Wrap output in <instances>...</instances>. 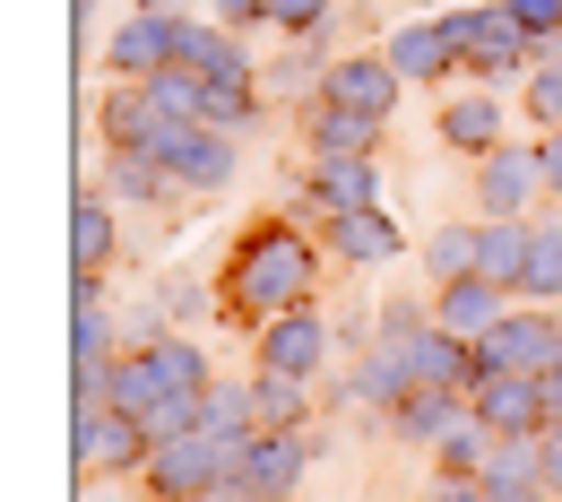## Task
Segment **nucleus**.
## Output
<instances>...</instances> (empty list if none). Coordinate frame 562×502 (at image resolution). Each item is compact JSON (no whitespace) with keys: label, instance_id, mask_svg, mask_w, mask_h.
Listing matches in <instances>:
<instances>
[{"label":"nucleus","instance_id":"f257e3e1","mask_svg":"<svg viewBox=\"0 0 562 502\" xmlns=\"http://www.w3.org/2000/svg\"><path fill=\"white\" fill-rule=\"evenodd\" d=\"M312 243L285 225V216H260L243 243H234V260H225V312L234 321H278V312H294V303H312Z\"/></svg>","mask_w":562,"mask_h":502},{"label":"nucleus","instance_id":"f03ea898","mask_svg":"<svg viewBox=\"0 0 562 502\" xmlns=\"http://www.w3.org/2000/svg\"><path fill=\"white\" fill-rule=\"evenodd\" d=\"M243 450H251V433H182V442H156L147 450V494L156 502H209V486L225 477H243Z\"/></svg>","mask_w":562,"mask_h":502},{"label":"nucleus","instance_id":"7ed1b4c3","mask_svg":"<svg viewBox=\"0 0 562 502\" xmlns=\"http://www.w3.org/2000/svg\"><path fill=\"white\" fill-rule=\"evenodd\" d=\"M450 35H459V70H476V78H510L537 53V35H528L510 9H459Z\"/></svg>","mask_w":562,"mask_h":502},{"label":"nucleus","instance_id":"20e7f679","mask_svg":"<svg viewBox=\"0 0 562 502\" xmlns=\"http://www.w3.org/2000/svg\"><path fill=\"white\" fill-rule=\"evenodd\" d=\"M173 131H182V113H173L147 78H131L122 96H104V140H113V156H165Z\"/></svg>","mask_w":562,"mask_h":502},{"label":"nucleus","instance_id":"39448f33","mask_svg":"<svg viewBox=\"0 0 562 502\" xmlns=\"http://www.w3.org/2000/svg\"><path fill=\"white\" fill-rule=\"evenodd\" d=\"M554 356H562V330L546 312H502L476 338V372H546Z\"/></svg>","mask_w":562,"mask_h":502},{"label":"nucleus","instance_id":"423d86ee","mask_svg":"<svg viewBox=\"0 0 562 502\" xmlns=\"http://www.w3.org/2000/svg\"><path fill=\"white\" fill-rule=\"evenodd\" d=\"M546 191V165H537V147H519V140H502L493 156H476V209L493 216H519L528 200Z\"/></svg>","mask_w":562,"mask_h":502},{"label":"nucleus","instance_id":"0eeeda50","mask_svg":"<svg viewBox=\"0 0 562 502\" xmlns=\"http://www.w3.org/2000/svg\"><path fill=\"white\" fill-rule=\"evenodd\" d=\"M468 408H476L493 433H546V390H537V372H476V381H468Z\"/></svg>","mask_w":562,"mask_h":502},{"label":"nucleus","instance_id":"6e6552de","mask_svg":"<svg viewBox=\"0 0 562 502\" xmlns=\"http://www.w3.org/2000/svg\"><path fill=\"white\" fill-rule=\"evenodd\" d=\"M329 356V330H321V312L312 303H294L278 321H260V372H294V381H312Z\"/></svg>","mask_w":562,"mask_h":502},{"label":"nucleus","instance_id":"1a4fd4ad","mask_svg":"<svg viewBox=\"0 0 562 502\" xmlns=\"http://www.w3.org/2000/svg\"><path fill=\"white\" fill-rule=\"evenodd\" d=\"M156 165H165L182 191H216V182L234 174V140H225V131H209V122H182V131L165 140V156H156Z\"/></svg>","mask_w":562,"mask_h":502},{"label":"nucleus","instance_id":"9d476101","mask_svg":"<svg viewBox=\"0 0 562 502\" xmlns=\"http://www.w3.org/2000/svg\"><path fill=\"white\" fill-rule=\"evenodd\" d=\"M182 26L191 18H165V9H139L122 35H113V70H131V78H156V70H173L182 62Z\"/></svg>","mask_w":562,"mask_h":502},{"label":"nucleus","instance_id":"9b49d317","mask_svg":"<svg viewBox=\"0 0 562 502\" xmlns=\"http://www.w3.org/2000/svg\"><path fill=\"white\" fill-rule=\"evenodd\" d=\"M303 468H312L303 425H294V433H251V450H243V486H251V494H269V502L294 494V486H303Z\"/></svg>","mask_w":562,"mask_h":502},{"label":"nucleus","instance_id":"f8f14e48","mask_svg":"<svg viewBox=\"0 0 562 502\" xmlns=\"http://www.w3.org/2000/svg\"><path fill=\"white\" fill-rule=\"evenodd\" d=\"M321 104H347V113L390 122V113H398V70H390V62H329V70H321Z\"/></svg>","mask_w":562,"mask_h":502},{"label":"nucleus","instance_id":"ddd939ff","mask_svg":"<svg viewBox=\"0 0 562 502\" xmlns=\"http://www.w3.org/2000/svg\"><path fill=\"white\" fill-rule=\"evenodd\" d=\"M312 209H321V216L381 209V174H372V156H321V165H312Z\"/></svg>","mask_w":562,"mask_h":502},{"label":"nucleus","instance_id":"4468645a","mask_svg":"<svg viewBox=\"0 0 562 502\" xmlns=\"http://www.w3.org/2000/svg\"><path fill=\"white\" fill-rule=\"evenodd\" d=\"M493 321H502V287L493 278H450V287L432 294V330H450V338H485Z\"/></svg>","mask_w":562,"mask_h":502},{"label":"nucleus","instance_id":"2eb2a0df","mask_svg":"<svg viewBox=\"0 0 562 502\" xmlns=\"http://www.w3.org/2000/svg\"><path fill=\"white\" fill-rule=\"evenodd\" d=\"M104 260H113V209H104V191H78V209H70V278H78V294H95Z\"/></svg>","mask_w":562,"mask_h":502},{"label":"nucleus","instance_id":"dca6fc26","mask_svg":"<svg viewBox=\"0 0 562 502\" xmlns=\"http://www.w3.org/2000/svg\"><path fill=\"white\" fill-rule=\"evenodd\" d=\"M173 70H191L200 87H251V62H243V44L225 26H182V62Z\"/></svg>","mask_w":562,"mask_h":502},{"label":"nucleus","instance_id":"f3484780","mask_svg":"<svg viewBox=\"0 0 562 502\" xmlns=\"http://www.w3.org/2000/svg\"><path fill=\"white\" fill-rule=\"evenodd\" d=\"M303 140H312V165H321V156H372V147H381V122H372V113H347V104H312V113H303Z\"/></svg>","mask_w":562,"mask_h":502},{"label":"nucleus","instance_id":"a211bd4d","mask_svg":"<svg viewBox=\"0 0 562 502\" xmlns=\"http://www.w3.org/2000/svg\"><path fill=\"white\" fill-rule=\"evenodd\" d=\"M390 70H398V78H450V70H459V35H450V18L390 35Z\"/></svg>","mask_w":562,"mask_h":502},{"label":"nucleus","instance_id":"6ab92c4d","mask_svg":"<svg viewBox=\"0 0 562 502\" xmlns=\"http://www.w3.org/2000/svg\"><path fill=\"white\" fill-rule=\"evenodd\" d=\"M147 450H156V442H147L139 416H104V425L78 433V468H104V477H113V468H147Z\"/></svg>","mask_w":562,"mask_h":502},{"label":"nucleus","instance_id":"aec40b11","mask_svg":"<svg viewBox=\"0 0 562 502\" xmlns=\"http://www.w3.org/2000/svg\"><path fill=\"white\" fill-rule=\"evenodd\" d=\"M459 416H468V390H441V381H416V390L390 408V425L407 433V442H441Z\"/></svg>","mask_w":562,"mask_h":502},{"label":"nucleus","instance_id":"412c9836","mask_svg":"<svg viewBox=\"0 0 562 502\" xmlns=\"http://www.w3.org/2000/svg\"><path fill=\"white\" fill-rule=\"evenodd\" d=\"M528 216H485V260H476V278H493V287L510 294L519 278H528Z\"/></svg>","mask_w":562,"mask_h":502},{"label":"nucleus","instance_id":"4be33fe9","mask_svg":"<svg viewBox=\"0 0 562 502\" xmlns=\"http://www.w3.org/2000/svg\"><path fill=\"white\" fill-rule=\"evenodd\" d=\"M441 140L459 147V156H493V147H502V104H493V96H459V104L441 113Z\"/></svg>","mask_w":562,"mask_h":502},{"label":"nucleus","instance_id":"5701e85b","mask_svg":"<svg viewBox=\"0 0 562 502\" xmlns=\"http://www.w3.org/2000/svg\"><path fill=\"white\" fill-rule=\"evenodd\" d=\"M329 252H347V260H390V252H398V225H390L381 209L329 216Z\"/></svg>","mask_w":562,"mask_h":502},{"label":"nucleus","instance_id":"b1692460","mask_svg":"<svg viewBox=\"0 0 562 502\" xmlns=\"http://www.w3.org/2000/svg\"><path fill=\"white\" fill-rule=\"evenodd\" d=\"M432 450H441V477H485V468H493V425L476 416V408H468V416L441 433Z\"/></svg>","mask_w":562,"mask_h":502},{"label":"nucleus","instance_id":"393cba45","mask_svg":"<svg viewBox=\"0 0 562 502\" xmlns=\"http://www.w3.org/2000/svg\"><path fill=\"white\" fill-rule=\"evenodd\" d=\"M173 390H165V372L147 356H131V364H113V416H156Z\"/></svg>","mask_w":562,"mask_h":502},{"label":"nucleus","instance_id":"a878e982","mask_svg":"<svg viewBox=\"0 0 562 502\" xmlns=\"http://www.w3.org/2000/svg\"><path fill=\"white\" fill-rule=\"evenodd\" d=\"M251 416H260V433H294L303 425V381L294 372H260L251 381Z\"/></svg>","mask_w":562,"mask_h":502},{"label":"nucleus","instance_id":"bb28decb","mask_svg":"<svg viewBox=\"0 0 562 502\" xmlns=\"http://www.w3.org/2000/svg\"><path fill=\"white\" fill-rule=\"evenodd\" d=\"M200 433H260L251 390H243V381H209V390H200Z\"/></svg>","mask_w":562,"mask_h":502},{"label":"nucleus","instance_id":"cd10ccee","mask_svg":"<svg viewBox=\"0 0 562 502\" xmlns=\"http://www.w3.org/2000/svg\"><path fill=\"white\" fill-rule=\"evenodd\" d=\"M519 294H528V303H554L562 294V225H537V234H528V278H519Z\"/></svg>","mask_w":562,"mask_h":502},{"label":"nucleus","instance_id":"c85d7f7f","mask_svg":"<svg viewBox=\"0 0 562 502\" xmlns=\"http://www.w3.org/2000/svg\"><path fill=\"white\" fill-rule=\"evenodd\" d=\"M476 260H485V225H441L432 234V278L450 287V278H476Z\"/></svg>","mask_w":562,"mask_h":502},{"label":"nucleus","instance_id":"c756f323","mask_svg":"<svg viewBox=\"0 0 562 502\" xmlns=\"http://www.w3.org/2000/svg\"><path fill=\"white\" fill-rule=\"evenodd\" d=\"M147 364L165 372V390H173V399H200V390H209V356H200V347H182V338L147 347Z\"/></svg>","mask_w":562,"mask_h":502},{"label":"nucleus","instance_id":"7c9ffc66","mask_svg":"<svg viewBox=\"0 0 562 502\" xmlns=\"http://www.w3.org/2000/svg\"><path fill=\"white\" fill-rule=\"evenodd\" d=\"M78 364H87V372L113 364V321L95 312V294H78Z\"/></svg>","mask_w":562,"mask_h":502},{"label":"nucleus","instance_id":"2f4dec72","mask_svg":"<svg viewBox=\"0 0 562 502\" xmlns=\"http://www.w3.org/2000/svg\"><path fill=\"white\" fill-rule=\"evenodd\" d=\"M528 113H537L546 131H562V62H554V70H537V78H528Z\"/></svg>","mask_w":562,"mask_h":502},{"label":"nucleus","instance_id":"473e14b6","mask_svg":"<svg viewBox=\"0 0 562 502\" xmlns=\"http://www.w3.org/2000/svg\"><path fill=\"white\" fill-rule=\"evenodd\" d=\"M269 18H278L285 35H312V26L329 18V0H269Z\"/></svg>","mask_w":562,"mask_h":502},{"label":"nucleus","instance_id":"72a5a7b5","mask_svg":"<svg viewBox=\"0 0 562 502\" xmlns=\"http://www.w3.org/2000/svg\"><path fill=\"white\" fill-rule=\"evenodd\" d=\"M502 9H510V18H519V26L537 35V44H546V35L562 26V0H502Z\"/></svg>","mask_w":562,"mask_h":502},{"label":"nucleus","instance_id":"f704fd0d","mask_svg":"<svg viewBox=\"0 0 562 502\" xmlns=\"http://www.w3.org/2000/svg\"><path fill=\"white\" fill-rule=\"evenodd\" d=\"M537 486H546V494L562 502V425H546V433H537Z\"/></svg>","mask_w":562,"mask_h":502},{"label":"nucleus","instance_id":"c9c22d12","mask_svg":"<svg viewBox=\"0 0 562 502\" xmlns=\"http://www.w3.org/2000/svg\"><path fill=\"white\" fill-rule=\"evenodd\" d=\"M216 18H225V26H260V18H269V0H216Z\"/></svg>","mask_w":562,"mask_h":502},{"label":"nucleus","instance_id":"e433bc0d","mask_svg":"<svg viewBox=\"0 0 562 502\" xmlns=\"http://www.w3.org/2000/svg\"><path fill=\"white\" fill-rule=\"evenodd\" d=\"M537 165H546V191H562V131H546V140H537Z\"/></svg>","mask_w":562,"mask_h":502},{"label":"nucleus","instance_id":"4c0bfd02","mask_svg":"<svg viewBox=\"0 0 562 502\" xmlns=\"http://www.w3.org/2000/svg\"><path fill=\"white\" fill-rule=\"evenodd\" d=\"M485 502H554L546 486H502V477H485Z\"/></svg>","mask_w":562,"mask_h":502},{"label":"nucleus","instance_id":"58836bf2","mask_svg":"<svg viewBox=\"0 0 562 502\" xmlns=\"http://www.w3.org/2000/svg\"><path fill=\"white\" fill-rule=\"evenodd\" d=\"M432 502H485V477H441V494Z\"/></svg>","mask_w":562,"mask_h":502},{"label":"nucleus","instance_id":"ea45409f","mask_svg":"<svg viewBox=\"0 0 562 502\" xmlns=\"http://www.w3.org/2000/svg\"><path fill=\"white\" fill-rule=\"evenodd\" d=\"M537 390H546V425H562V364H546V372H537Z\"/></svg>","mask_w":562,"mask_h":502},{"label":"nucleus","instance_id":"a19ab883","mask_svg":"<svg viewBox=\"0 0 562 502\" xmlns=\"http://www.w3.org/2000/svg\"><path fill=\"white\" fill-rule=\"evenodd\" d=\"M209 502H269V494H251L243 477H225V486H209Z\"/></svg>","mask_w":562,"mask_h":502},{"label":"nucleus","instance_id":"79ce46f5","mask_svg":"<svg viewBox=\"0 0 562 502\" xmlns=\"http://www.w3.org/2000/svg\"><path fill=\"white\" fill-rule=\"evenodd\" d=\"M147 9H156V0H147Z\"/></svg>","mask_w":562,"mask_h":502},{"label":"nucleus","instance_id":"37998d69","mask_svg":"<svg viewBox=\"0 0 562 502\" xmlns=\"http://www.w3.org/2000/svg\"><path fill=\"white\" fill-rule=\"evenodd\" d=\"M285 502H294V494H285Z\"/></svg>","mask_w":562,"mask_h":502},{"label":"nucleus","instance_id":"c03bdc74","mask_svg":"<svg viewBox=\"0 0 562 502\" xmlns=\"http://www.w3.org/2000/svg\"><path fill=\"white\" fill-rule=\"evenodd\" d=\"M554 364H562V356H554Z\"/></svg>","mask_w":562,"mask_h":502}]
</instances>
